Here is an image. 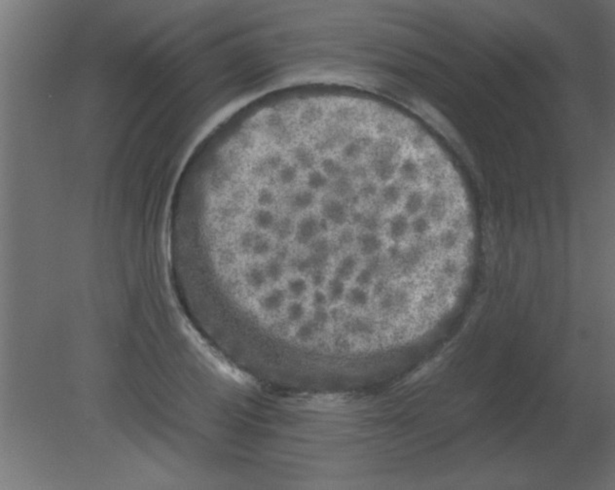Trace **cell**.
Masks as SVG:
<instances>
[{
  "mask_svg": "<svg viewBox=\"0 0 615 490\" xmlns=\"http://www.w3.org/2000/svg\"><path fill=\"white\" fill-rule=\"evenodd\" d=\"M311 253L324 256L329 259L331 253V245L324 238H318L311 243Z\"/></svg>",
  "mask_w": 615,
  "mask_h": 490,
  "instance_id": "obj_12",
  "label": "cell"
},
{
  "mask_svg": "<svg viewBox=\"0 0 615 490\" xmlns=\"http://www.w3.org/2000/svg\"><path fill=\"white\" fill-rule=\"evenodd\" d=\"M357 243L360 252L367 257L379 253L382 245L380 236L375 232H364L357 239Z\"/></svg>",
  "mask_w": 615,
  "mask_h": 490,
  "instance_id": "obj_2",
  "label": "cell"
},
{
  "mask_svg": "<svg viewBox=\"0 0 615 490\" xmlns=\"http://www.w3.org/2000/svg\"><path fill=\"white\" fill-rule=\"evenodd\" d=\"M345 330L354 336H370L373 333L372 324L362 318H355L345 323Z\"/></svg>",
  "mask_w": 615,
  "mask_h": 490,
  "instance_id": "obj_5",
  "label": "cell"
},
{
  "mask_svg": "<svg viewBox=\"0 0 615 490\" xmlns=\"http://www.w3.org/2000/svg\"><path fill=\"white\" fill-rule=\"evenodd\" d=\"M257 234L252 231H245L242 232L240 239V246L243 251H248L252 249V246L257 239Z\"/></svg>",
  "mask_w": 615,
  "mask_h": 490,
  "instance_id": "obj_15",
  "label": "cell"
},
{
  "mask_svg": "<svg viewBox=\"0 0 615 490\" xmlns=\"http://www.w3.org/2000/svg\"><path fill=\"white\" fill-rule=\"evenodd\" d=\"M264 271H265L266 278H269L273 282H278L284 273V268H283L281 262L279 260H271L267 263Z\"/></svg>",
  "mask_w": 615,
  "mask_h": 490,
  "instance_id": "obj_9",
  "label": "cell"
},
{
  "mask_svg": "<svg viewBox=\"0 0 615 490\" xmlns=\"http://www.w3.org/2000/svg\"><path fill=\"white\" fill-rule=\"evenodd\" d=\"M355 233L351 228H345L340 231L338 236V241L341 245H351L355 241Z\"/></svg>",
  "mask_w": 615,
  "mask_h": 490,
  "instance_id": "obj_17",
  "label": "cell"
},
{
  "mask_svg": "<svg viewBox=\"0 0 615 490\" xmlns=\"http://www.w3.org/2000/svg\"><path fill=\"white\" fill-rule=\"evenodd\" d=\"M287 290L289 293L294 298H301L307 290V284L305 279L301 278H295L290 279L287 284Z\"/></svg>",
  "mask_w": 615,
  "mask_h": 490,
  "instance_id": "obj_11",
  "label": "cell"
},
{
  "mask_svg": "<svg viewBox=\"0 0 615 490\" xmlns=\"http://www.w3.org/2000/svg\"><path fill=\"white\" fill-rule=\"evenodd\" d=\"M305 313H306V309H305L304 305L299 302L292 303L287 307V310H286L287 319H289V322H292V323H296V322L301 321Z\"/></svg>",
  "mask_w": 615,
  "mask_h": 490,
  "instance_id": "obj_13",
  "label": "cell"
},
{
  "mask_svg": "<svg viewBox=\"0 0 615 490\" xmlns=\"http://www.w3.org/2000/svg\"><path fill=\"white\" fill-rule=\"evenodd\" d=\"M319 219L315 215H305L295 224V241L299 245H307L316 240L320 233L318 228Z\"/></svg>",
  "mask_w": 615,
  "mask_h": 490,
  "instance_id": "obj_1",
  "label": "cell"
},
{
  "mask_svg": "<svg viewBox=\"0 0 615 490\" xmlns=\"http://www.w3.org/2000/svg\"><path fill=\"white\" fill-rule=\"evenodd\" d=\"M311 281L314 286H322L325 283V273L323 269H314L311 275Z\"/></svg>",
  "mask_w": 615,
  "mask_h": 490,
  "instance_id": "obj_19",
  "label": "cell"
},
{
  "mask_svg": "<svg viewBox=\"0 0 615 490\" xmlns=\"http://www.w3.org/2000/svg\"><path fill=\"white\" fill-rule=\"evenodd\" d=\"M313 305L317 308H324V305H326L327 301H328V297L319 290H316L313 294Z\"/></svg>",
  "mask_w": 615,
  "mask_h": 490,
  "instance_id": "obj_18",
  "label": "cell"
},
{
  "mask_svg": "<svg viewBox=\"0 0 615 490\" xmlns=\"http://www.w3.org/2000/svg\"><path fill=\"white\" fill-rule=\"evenodd\" d=\"M327 290H328L327 297L330 302L337 303V302L341 301L345 295V287L344 281L339 278H332L328 283Z\"/></svg>",
  "mask_w": 615,
  "mask_h": 490,
  "instance_id": "obj_8",
  "label": "cell"
},
{
  "mask_svg": "<svg viewBox=\"0 0 615 490\" xmlns=\"http://www.w3.org/2000/svg\"><path fill=\"white\" fill-rule=\"evenodd\" d=\"M357 267V261L353 254H348L338 263L335 268V278L343 281L349 280L354 276Z\"/></svg>",
  "mask_w": 615,
  "mask_h": 490,
  "instance_id": "obj_4",
  "label": "cell"
},
{
  "mask_svg": "<svg viewBox=\"0 0 615 490\" xmlns=\"http://www.w3.org/2000/svg\"><path fill=\"white\" fill-rule=\"evenodd\" d=\"M285 293L280 289H274L259 300L262 310L268 313L276 312L284 304Z\"/></svg>",
  "mask_w": 615,
  "mask_h": 490,
  "instance_id": "obj_3",
  "label": "cell"
},
{
  "mask_svg": "<svg viewBox=\"0 0 615 490\" xmlns=\"http://www.w3.org/2000/svg\"><path fill=\"white\" fill-rule=\"evenodd\" d=\"M386 289H387V284H386L385 280H382H382L378 281V282H377V283L374 285V294H375L376 296H380V295H382V294H383V292L386 291Z\"/></svg>",
  "mask_w": 615,
  "mask_h": 490,
  "instance_id": "obj_20",
  "label": "cell"
},
{
  "mask_svg": "<svg viewBox=\"0 0 615 490\" xmlns=\"http://www.w3.org/2000/svg\"><path fill=\"white\" fill-rule=\"evenodd\" d=\"M345 300L353 307H364L369 303V295L362 288L354 287L348 292Z\"/></svg>",
  "mask_w": 615,
  "mask_h": 490,
  "instance_id": "obj_7",
  "label": "cell"
},
{
  "mask_svg": "<svg viewBox=\"0 0 615 490\" xmlns=\"http://www.w3.org/2000/svg\"><path fill=\"white\" fill-rule=\"evenodd\" d=\"M271 249H272V245H271L269 240L258 236L252 246V250L255 256L263 257V256L267 255L268 253H270Z\"/></svg>",
  "mask_w": 615,
  "mask_h": 490,
  "instance_id": "obj_14",
  "label": "cell"
},
{
  "mask_svg": "<svg viewBox=\"0 0 615 490\" xmlns=\"http://www.w3.org/2000/svg\"><path fill=\"white\" fill-rule=\"evenodd\" d=\"M373 277L374 275L370 269L364 268L358 272L357 277L355 278V282L360 287L367 286L372 283Z\"/></svg>",
  "mask_w": 615,
  "mask_h": 490,
  "instance_id": "obj_16",
  "label": "cell"
},
{
  "mask_svg": "<svg viewBox=\"0 0 615 490\" xmlns=\"http://www.w3.org/2000/svg\"><path fill=\"white\" fill-rule=\"evenodd\" d=\"M317 331L318 330H317L316 325L312 321H307V322L301 324L299 326V328L295 333V337L300 342H310L311 340H313L315 338Z\"/></svg>",
  "mask_w": 615,
  "mask_h": 490,
  "instance_id": "obj_10",
  "label": "cell"
},
{
  "mask_svg": "<svg viewBox=\"0 0 615 490\" xmlns=\"http://www.w3.org/2000/svg\"><path fill=\"white\" fill-rule=\"evenodd\" d=\"M244 279H245L246 284L253 290H260L267 282L265 271L261 268H256V267L249 268L245 272Z\"/></svg>",
  "mask_w": 615,
  "mask_h": 490,
  "instance_id": "obj_6",
  "label": "cell"
}]
</instances>
